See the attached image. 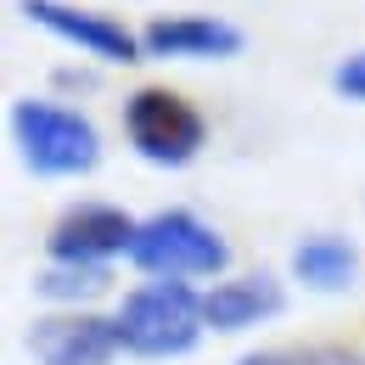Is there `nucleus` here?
Masks as SVG:
<instances>
[{
	"instance_id": "9",
	"label": "nucleus",
	"mask_w": 365,
	"mask_h": 365,
	"mask_svg": "<svg viewBox=\"0 0 365 365\" xmlns=\"http://www.w3.org/2000/svg\"><path fill=\"white\" fill-rule=\"evenodd\" d=\"M140 40H146V56H163V62H230L247 46V34L214 11H158L146 17Z\"/></svg>"
},
{
	"instance_id": "4",
	"label": "nucleus",
	"mask_w": 365,
	"mask_h": 365,
	"mask_svg": "<svg viewBox=\"0 0 365 365\" xmlns=\"http://www.w3.org/2000/svg\"><path fill=\"white\" fill-rule=\"evenodd\" d=\"M124 146L152 169H191L208 152V113L175 85H135L118 101Z\"/></svg>"
},
{
	"instance_id": "7",
	"label": "nucleus",
	"mask_w": 365,
	"mask_h": 365,
	"mask_svg": "<svg viewBox=\"0 0 365 365\" xmlns=\"http://www.w3.org/2000/svg\"><path fill=\"white\" fill-rule=\"evenodd\" d=\"M17 11H23L34 29L56 34L62 46L85 51V56H96V62H113V68H135V62H146V40H140L130 23H118L113 11L73 6V0H17Z\"/></svg>"
},
{
	"instance_id": "5",
	"label": "nucleus",
	"mask_w": 365,
	"mask_h": 365,
	"mask_svg": "<svg viewBox=\"0 0 365 365\" xmlns=\"http://www.w3.org/2000/svg\"><path fill=\"white\" fill-rule=\"evenodd\" d=\"M135 214L107 202V197H79L68 202L40 236L46 264H91V270H113L130 264V242H135Z\"/></svg>"
},
{
	"instance_id": "6",
	"label": "nucleus",
	"mask_w": 365,
	"mask_h": 365,
	"mask_svg": "<svg viewBox=\"0 0 365 365\" xmlns=\"http://www.w3.org/2000/svg\"><path fill=\"white\" fill-rule=\"evenodd\" d=\"M23 349L34 365H113L124 354L113 309H46L29 320Z\"/></svg>"
},
{
	"instance_id": "12",
	"label": "nucleus",
	"mask_w": 365,
	"mask_h": 365,
	"mask_svg": "<svg viewBox=\"0 0 365 365\" xmlns=\"http://www.w3.org/2000/svg\"><path fill=\"white\" fill-rule=\"evenodd\" d=\"M230 365H365L354 343H270V349H247Z\"/></svg>"
},
{
	"instance_id": "3",
	"label": "nucleus",
	"mask_w": 365,
	"mask_h": 365,
	"mask_svg": "<svg viewBox=\"0 0 365 365\" xmlns=\"http://www.w3.org/2000/svg\"><path fill=\"white\" fill-rule=\"evenodd\" d=\"M236 253H230V236L214 220H202L197 208H152L135 225V242H130V270L152 275V281H191V287H208L230 275Z\"/></svg>"
},
{
	"instance_id": "13",
	"label": "nucleus",
	"mask_w": 365,
	"mask_h": 365,
	"mask_svg": "<svg viewBox=\"0 0 365 365\" xmlns=\"http://www.w3.org/2000/svg\"><path fill=\"white\" fill-rule=\"evenodd\" d=\"M331 91L343 96V101H360V107H365V51L337 56V68H331Z\"/></svg>"
},
{
	"instance_id": "11",
	"label": "nucleus",
	"mask_w": 365,
	"mask_h": 365,
	"mask_svg": "<svg viewBox=\"0 0 365 365\" xmlns=\"http://www.w3.org/2000/svg\"><path fill=\"white\" fill-rule=\"evenodd\" d=\"M34 292L51 309H96V298L113 292V270H91V264H40Z\"/></svg>"
},
{
	"instance_id": "8",
	"label": "nucleus",
	"mask_w": 365,
	"mask_h": 365,
	"mask_svg": "<svg viewBox=\"0 0 365 365\" xmlns=\"http://www.w3.org/2000/svg\"><path fill=\"white\" fill-rule=\"evenodd\" d=\"M202 315H208V331H220V337L259 331L287 315V287L275 270H230L202 287Z\"/></svg>"
},
{
	"instance_id": "2",
	"label": "nucleus",
	"mask_w": 365,
	"mask_h": 365,
	"mask_svg": "<svg viewBox=\"0 0 365 365\" xmlns=\"http://www.w3.org/2000/svg\"><path fill=\"white\" fill-rule=\"evenodd\" d=\"M118 337L130 360H185L202 349L208 337V315H202V287L191 281H152L140 275L135 287L118 292L113 304Z\"/></svg>"
},
{
	"instance_id": "10",
	"label": "nucleus",
	"mask_w": 365,
	"mask_h": 365,
	"mask_svg": "<svg viewBox=\"0 0 365 365\" xmlns=\"http://www.w3.org/2000/svg\"><path fill=\"white\" fill-rule=\"evenodd\" d=\"M287 270H292V281H298L304 292L337 298V292H349V287L360 281V247H354V236H343V230H309V236L292 242Z\"/></svg>"
},
{
	"instance_id": "1",
	"label": "nucleus",
	"mask_w": 365,
	"mask_h": 365,
	"mask_svg": "<svg viewBox=\"0 0 365 365\" xmlns=\"http://www.w3.org/2000/svg\"><path fill=\"white\" fill-rule=\"evenodd\" d=\"M6 130L34 180H85L101 169V130L79 101L17 96L6 113Z\"/></svg>"
}]
</instances>
